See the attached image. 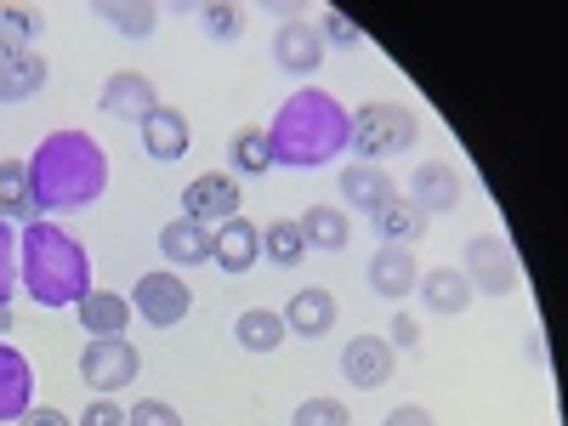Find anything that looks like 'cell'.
Here are the masks:
<instances>
[{
  "instance_id": "1",
  "label": "cell",
  "mask_w": 568,
  "mask_h": 426,
  "mask_svg": "<svg viewBox=\"0 0 568 426\" xmlns=\"http://www.w3.org/2000/svg\"><path fill=\"white\" fill-rule=\"evenodd\" d=\"M353 142V114L329 98L318 85H302L284 98V109L267 125V154L273 165H291V171H318L336 154H347Z\"/></svg>"
},
{
  "instance_id": "2",
  "label": "cell",
  "mask_w": 568,
  "mask_h": 426,
  "mask_svg": "<svg viewBox=\"0 0 568 426\" xmlns=\"http://www.w3.org/2000/svg\"><path fill=\"white\" fill-rule=\"evenodd\" d=\"M29 187L40 211H80L98 205L109 187V154L91 131H52L29 154Z\"/></svg>"
},
{
  "instance_id": "3",
  "label": "cell",
  "mask_w": 568,
  "mask_h": 426,
  "mask_svg": "<svg viewBox=\"0 0 568 426\" xmlns=\"http://www.w3.org/2000/svg\"><path fill=\"white\" fill-rule=\"evenodd\" d=\"M18 284L40 307H74L80 296H91V256L69 227L40 216L18 227Z\"/></svg>"
},
{
  "instance_id": "4",
  "label": "cell",
  "mask_w": 568,
  "mask_h": 426,
  "mask_svg": "<svg viewBox=\"0 0 568 426\" xmlns=\"http://www.w3.org/2000/svg\"><path fill=\"white\" fill-rule=\"evenodd\" d=\"M415 136H420L415 109H404V103H364L353 114V142H347V149H358L364 165H382L393 154H409Z\"/></svg>"
},
{
  "instance_id": "5",
  "label": "cell",
  "mask_w": 568,
  "mask_h": 426,
  "mask_svg": "<svg viewBox=\"0 0 568 426\" xmlns=\"http://www.w3.org/2000/svg\"><path fill=\"white\" fill-rule=\"evenodd\" d=\"M460 273L471 284V296H517V284H524V267H517L511 245L495 240V233H478V240H466V256H460Z\"/></svg>"
},
{
  "instance_id": "6",
  "label": "cell",
  "mask_w": 568,
  "mask_h": 426,
  "mask_svg": "<svg viewBox=\"0 0 568 426\" xmlns=\"http://www.w3.org/2000/svg\"><path fill=\"white\" fill-rule=\"evenodd\" d=\"M136 375H142V358H136V347H131L125 336H91V342H85V353H80V382L98 393V398L125 393Z\"/></svg>"
},
{
  "instance_id": "7",
  "label": "cell",
  "mask_w": 568,
  "mask_h": 426,
  "mask_svg": "<svg viewBox=\"0 0 568 426\" xmlns=\"http://www.w3.org/2000/svg\"><path fill=\"white\" fill-rule=\"evenodd\" d=\"M131 313L142 324H154V329H171V324H182L187 313H194V291H187L182 273H171V267L142 273L136 278V296H131Z\"/></svg>"
},
{
  "instance_id": "8",
  "label": "cell",
  "mask_w": 568,
  "mask_h": 426,
  "mask_svg": "<svg viewBox=\"0 0 568 426\" xmlns=\"http://www.w3.org/2000/svg\"><path fill=\"white\" fill-rule=\"evenodd\" d=\"M182 216L187 222H205V227H222L240 216V182H233L227 171H205L182 187Z\"/></svg>"
},
{
  "instance_id": "9",
  "label": "cell",
  "mask_w": 568,
  "mask_h": 426,
  "mask_svg": "<svg viewBox=\"0 0 568 426\" xmlns=\"http://www.w3.org/2000/svg\"><path fill=\"white\" fill-rule=\"evenodd\" d=\"M393 364H398V353H393L387 336H353L342 347V382L358 387V393H375V387L393 382Z\"/></svg>"
},
{
  "instance_id": "10",
  "label": "cell",
  "mask_w": 568,
  "mask_h": 426,
  "mask_svg": "<svg viewBox=\"0 0 568 426\" xmlns=\"http://www.w3.org/2000/svg\"><path fill=\"white\" fill-rule=\"evenodd\" d=\"M160 256L171 262V273H187V267H205L216 256V227L205 222H187V216H171L160 227Z\"/></svg>"
},
{
  "instance_id": "11",
  "label": "cell",
  "mask_w": 568,
  "mask_h": 426,
  "mask_svg": "<svg viewBox=\"0 0 568 426\" xmlns=\"http://www.w3.org/2000/svg\"><path fill=\"white\" fill-rule=\"evenodd\" d=\"M98 109L109 114V120H131V125H142L154 109H160V91H154V80L149 74H136V69H120L109 85H103V98H98Z\"/></svg>"
},
{
  "instance_id": "12",
  "label": "cell",
  "mask_w": 568,
  "mask_h": 426,
  "mask_svg": "<svg viewBox=\"0 0 568 426\" xmlns=\"http://www.w3.org/2000/svg\"><path fill=\"white\" fill-rule=\"evenodd\" d=\"M409 200H415L426 216H444V211H455V205L466 200V182H460L455 165H444V160H420L415 176H409Z\"/></svg>"
},
{
  "instance_id": "13",
  "label": "cell",
  "mask_w": 568,
  "mask_h": 426,
  "mask_svg": "<svg viewBox=\"0 0 568 426\" xmlns=\"http://www.w3.org/2000/svg\"><path fill=\"white\" fill-rule=\"evenodd\" d=\"M273 63H278L284 74H313V69L324 63V40H318V29H313L307 18H284L278 34H273Z\"/></svg>"
},
{
  "instance_id": "14",
  "label": "cell",
  "mask_w": 568,
  "mask_h": 426,
  "mask_svg": "<svg viewBox=\"0 0 568 426\" xmlns=\"http://www.w3.org/2000/svg\"><path fill=\"white\" fill-rule=\"evenodd\" d=\"M336 318H342L336 296H329V291H318V284L296 291V296H291V307H284V329H291V336H302V342H318V336H329V329H336Z\"/></svg>"
},
{
  "instance_id": "15",
  "label": "cell",
  "mask_w": 568,
  "mask_h": 426,
  "mask_svg": "<svg viewBox=\"0 0 568 426\" xmlns=\"http://www.w3.org/2000/svg\"><path fill=\"white\" fill-rule=\"evenodd\" d=\"M420 284V267H415V251L409 245H382L369 256V291L387 296V302H404Z\"/></svg>"
},
{
  "instance_id": "16",
  "label": "cell",
  "mask_w": 568,
  "mask_h": 426,
  "mask_svg": "<svg viewBox=\"0 0 568 426\" xmlns=\"http://www.w3.org/2000/svg\"><path fill=\"white\" fill-rule=\"evenodd\" d=\"M34 409V369L18 347L0 342V426L7 420H23Z\"/></svg>"
},
{
  "instance_id": "17",
  "label": "cell",
  "mask_w": 568,
  "mask_h": 426,
  "mask_svg": "<svg viewBox=\"0 0 568 426\" xmlns=\"http://www.w3.org/2000/svg\"><path fill=\"white\" fill-rule=\"evenodd\" d=\"M222 273H251L262 262V227L251 216H233L216 227V256H211Z\"/></svg>"
},
{
  "instance_id": "18",
  "label": "cell",
  "mask_w": 568,
  "mask_h": 426,
  "mask_svg": "<svg viewBox=\"0 0 568 426\" xmlns=\"http://www.w3.org/2000/svg\"><path fill=\"white\" fill-rule=\"evenodd\" d=\"M336 187H342V200L347 205H358L364 216H375V211H382L393 194H398V182L382 171V165H342V176H336Z\"/></svg>"
},
{
  "instance_id": "19",
  "label": "cell",
  "mask_w": 568,
  "mask_h": 426,
  "mask_svg": "<svg viewBox=\"0 0 568 426\" xmlns=\"http://www.w3.org/2000/svg\"><path fill=\"white\" fill-rule=\"evenodd\" d=\"M187 142H194V125L182 120V109H154L149 120H142V149H149V160H182Z\"/></svg>"
},
{
  "instance_id": "20",
  "label": "cell",
  "mask_w": 568,
  "mask_h": 426,
  "mask_svg": "<svg viewBox=\"0 0 568 426\" xmlns=\"http://www.w3.org/2000/svg\"><path fill=\"white\" fill-rule=\"evenodd\" d=\"M415 291H420V302H426V307L444 313V318H460L471 302H478V296H471V284H466V273H460V267H433V273H420Z\"/></svg>"
},
{
  "instance_id": "21",
  "label": "cell",
  "mask_w": 568,
  "mask_h": 426,
  "mask_svg": "<svg viewBox=\"0 0 568 426\" xmlns=\"http://www.w3.org/2000/svg\"><path fill=\"white\" fill-rule=\"evenodd\" d=\"M426 222H433V216H426V211H420L409 194H393L382 211L369 216V227L382 233V245H409V251H415V240L426 233Z\"/></svg>"
},
{
  "instance_id": "22",
  "label": "cell",
  "mask_w": 568,
  "mask_h": 426,
  "mask_svg": "<svg viewBox=\"0 0 568 426\" xmlns=\"http://www.w3.org/2000/svg\"><path fill=\"white\" fill-rule=\"evenodd\" d=\"M74 318L85 336H125L131 324V296H114V291H91L74 302Z\"/></svg>"
},
{
  "instance_id": "23",
  "label": "cell",
  "mask_w": 568,
  "mask_h": 426,
  "mask_svg": "<svg viewBox=\"0 0 568 426\" xmlns=\"http://www.w3.org/2000/svg\"><path fill=\"white\" fill-rule=\"evenodd\" d=\"M0 222H40V205H34V187H29V160H0Z\"/></svg>"
},
{
  "instance_id": "24",
  "label": "cell",
  "mask_w": 568,
  "mask_h": 426,
  "mask_svg": "<svg viewBox=\"0 0 568 426\" xmlns=\"http://www.w3.org/2000/svg\"><path fill=\"white\" fill-rule=\"evenodd\" d=\"M296 227H302L307 251H313V245H318V251H347V245H353V222H347L342 205H307V211L296 216Z\"/></svg>"
},
{
  "instance_id": "25",
  "label": "cell",
  "mask_w": 568,
  "mask_h": 426,
  "mask_svg": "<svg viewBox=\"0 0 568 426\" xmlns=\"http://www.w3.org/2000/svg\"><path fill=\"white\" fill-rule=\"evenodd\" d=\"M233 342H240L245 353H278L284 342H291V329H284V313H273V307H245L240 318H233Z\"/></svg>"
},
{
  "instance_id": "26",
  "label": "cell",
  "mask_w": 568,
  "mask_h": 426,
  "mask_svg": "<svg viewBox=\"0 0 568 426\" xmlns=\"http://www.w3.org/2000/svg\"><path fill=\"white\" fill-rule=\"evenodd\" d=\"M45 80H52V63H45L40 52H18L0 63V103H29L34 91H45Z\"/></svg>"
},
{
  "instance_id": "27",
  "label": "cell",
  "mask_w": 568,
  "mask_h": 426,
  "mask_svg": "<svg viewBox=\"0 0 568 426\" xmlns=\"http://www.w3.org/2000/svg\"><path fill=\"white\" fill-rule=\"evenodd\" d=\"M98 18H109L125 40H149L160 29V7H149V0H109V7H98Z\"/></svg>"
},
{
  "instance_id": "28",
  "label": "cell",
  "mask_w": 568,
  "mask_h": 426,
  "mask_svg": "<svg viewBox=\"0 0 568 426\" xmlns=\"http://www.w3.org/2000/svg\"><path fill=\"white\" fill-rule=\"evenodd\" d=\"M227 165L240 171V176H262V171H273V154H267V131H262V125L233 131V142H227Z\"/></svg>"
},
{
  "instance_id": "29",
  "label": "cell",
  "mask_w": 568,
  "mask_h": 426,
  "mask_svg": "<svg viewBox=\"0 0 568 426\" xmlns=\"http://www.w3.org/2000/svg\"><path fill=\"white\" fill-rule=\"evenodd\" d=\"M262 256H267L273 267H302V262H307L302 227H296V222H273V227H262Z\"/></svg>"
},
{
  "instance_id": "30",
  "label": "cell",
  "mask_w": 568,
  "mask_h": 426,
  "mask_svg": "<svg viewBox=\"0 0 568 426\" xmlns=\"http://www.w3.org/2000/svg\"><path fill=\"white\" fill-rule=\"evenodd\" d=\"M40 29V12L34 7H0V63L29 52V40Z\"/></svg>"
},
{
  "instance_id": "31",
  "label": "cell",
  "mask_w": 568,
  "mask_h": 426,
  "mask_svg": "<svg viewBox=\"0 0 568 426\" xmlns=\"http://www.w3.org/2000/svg\"><path fill=\"white\" fill-rule=\"evenodd\" d=\"M200 23H205V34L222 40V45H233V40L245 34V12L227 7V0H211V7H200Z\"/></svg>"
},
{
  "instance_id": "32",
  "label": "cell",
  "mask_w": 568,
  "mask_h": 426,
  "mask_svg": "<svg viewBox=\"0 0 568 426\" xmlns=\"http://www.w3.org/2000/svg\"><path fill=\"white\" fill-rule=\"evenodd\" d=\"M291 426H353V415H347L342 398H302Z\"/></svg>"
},
{
  "instance_id": "33",
  "label": "cell",
  "mask_w": 568,
  "mask_h": 426,
  "mask_svg": "<svg viewBox=\"0 0 568 426\" xmlns=\"http://www.w3.org/2000/svg\"><path fill=\"white\" fill-rule=\"evenodd\" d=\"M18 296V233L12 222H0V307H12Z\"/></svg>"
},
{
  "instance_id": "34",
  "label": "cell",
  "mask_w": 568,
  "mask_h": 426,
  "mask_svg": "<svg viewBox=\"0 0 568 426\" xmlns=\"http://www.w3.org/2000/svg\"><path fill=\"white\" fill-rule=\"evenodd\" d=\"M313 29H318V40H324V45H358V23H353L347 12H336V7H329Z\"/></svg>"
},
{
  "instance_id": "35",
  "label": "cell",
  "mask_w": 568,
  "mask_h": 426,
  "mask_svg": "<svg viewBox=\"0 0 568 426\" xmlns=\"http://www.w3.org/2000/svg\"><path fill=\"white\" fill-rule=\"evenodd\" d=\"M125 426H182V415L165 398H142L136 409H125Z\"/></svg>"
},
{
  "instance_id": "36",
  "label": "cell",
  "mask_w": 568,
  "mask_h": 426,
  "mask_svg": "<svg viewBox=\"0 0 568 426\" xmlns=\"http://www.w3.org/2000/svg\"><path fill=\"white\" fill-rule=\"evenodd\" d=\"M80 426H125V409L114 398H91L85 415H80Z\"/></svg>"
},
{
  "instance_id": "37",
  "label": "cell",
  "mask_w": 568,
  "mask_h": 426,
  "mask_svg": "<svg viewBox=\"0 0 568 426\" xmlns=\"http://www.w3.org/2000/svg\"><path fill=\"white\" fill-rule=\"evenodd\" d=\"M393 347H404V353H415V347H420V324H415L409 313H398V318H393Z\"/></svg>"
},
{
  "instance_id": "38",
  "label": "cell",
  "mask_w": 568,
  "mask_h": 426,
  "mask_svg": "<svg viewBox=\"0 0 568 426\" xmlns=\"http://www.w3.org/2000/svg\"><path fill=\"white\" fill-rule=\"evenodd\" d=\"M387 426H438V420H433V409H420V404H398L387 415Z\"/></svg>"
},
{
  "instance_id": "39",
  "label": "cell",
  "mask_w": 568,
  "mask_h": 426,
  "mask_svg": "<svg viewBox=\"0 0 568 426\" xmlns=\"http://www.w3.org/2000/svg\"><path fill=\"white\" fill-rule=\"evenodd\" d=\"M18 426H74V420H69L63 409H29V415H23Z\"/></svg>"
},
{
  "instance_id": "40",
  "label": "cell",
  "mask_w": 568,
  "mask_h": 426,
  "mask_svg": "<svg viewBox=\"0 0 568 426\" xmlns=\"http://www.w3.org/2000/svg\"><path fill=\"white\" fill-rule=\"evenodd\" d=\"M7 329H12V307H0V336H7Z\"/></svg>"
}]
</instances>
